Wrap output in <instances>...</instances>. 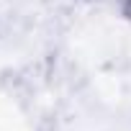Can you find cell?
I'll use <instances>...</instances> for the list:
<instances>
[{"mask_svg":"<svg viewBox=\"0 0 131 131\" xmlns=\"http://www.w3.org/2000/svg\"><path fill=\"white\" fill-rule=\"evenodd\" d=\"M123 18L131 21V0H123Z\"/></svg>","mask_w":131,"mask_h":131,"instance_id":"cell-1","label":"cell"}]
</instances>
